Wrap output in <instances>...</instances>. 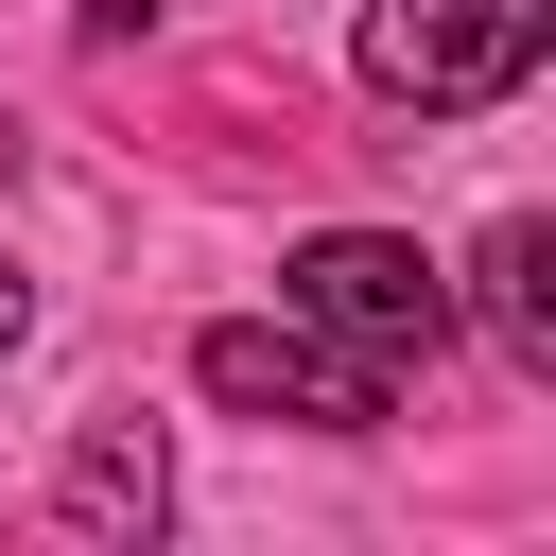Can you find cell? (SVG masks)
<instances>
[{"mask_svg":"<svg viewBox=\"0 0 556 556\" xmlns=\"http://www.w3.org/2000/svg\"><path fill=\"white\" fill-rule=\"evenodd\" d=\"M17 330H35V278H17V261H0V365H17Z\"/></svg>","mask_w":556,"mask_h":556,"instance_id":"8992f818","label":"cell"},{"mask_svg":"<svg viewBox=\"0 0 556 556\" xmlns=\"http://www.w3.org/2000/svg\"><path fill=\"white\" fill-rule=\"evenodd\" d=\"M278 313H313V330H330V348H365L382 382L452 348V278H434L400 226H313V243L278 261Z\"/></svg>","mask_w":556,"mask_h":556,"instance_id":"7a4b0ae2","label":"cell"},{"mask_svg":"<svg viewBox=\"0 0 556 556\" xmlns=\"http://www.w3.org/2000/svg\"><path fill=\"white\" fill-rule=\"evenodd\" d=\"M156 504H174L156 417H87V434H70V469H52V521H70V539H156Z\"/></svg>","mask_w":556,"mask_h":556,"instance_id":"277c9868","label":"cell"},{"mask_svg":"<svg viewBox=\"0 0 556 556\" xmlns=\"http://www.w3.org/2000/svg\"><path fill=\"white\" fill-rule=\"evenodd\" d=\"M539 52H556L539 0H365V87L417 104V122H469V104L539 87Z\"/></svg>","mask_w":556,"mask_h":556,"instance_id":"6da1fadb","label":"cell"},{"mask_svg":"<svg viewBox=\"0 0 556 556\" xmlns=\"http://www.w3.org/2000/svg\"><path fill=\"white\" fill-rule=\"evenodd\" d=\"M17 156H35V139H17V104H0V191H17Z\"/></svg>","mask_w":556,"mask_h":556,"instance_id":"52a82bcc","label":"cell"},{"mask_svg":"<svg viewBox=\"0 0 556 556\" xmlns=\"http://www.w3.org/2000/svg\"><path fill=\"white\" fill-rule=\"evenodd\" d=\"M469 278H486V330H504V365H556V226H539V208H504Z\"/></svg>","mask_w":556,"mask_h":556,"instance_id":"5b68a950","label":"cell"},{"mask_svg":"<svg viewBox=\"0 0 556 556\" xmlns=\"http://www.w3.org/2000/svg\"><path fill=\"white\" fill-rule=\"evenodd\" d=\"M191 382L226 417H261V434H382V365L330 348L313 313H208L191 330Z\"/></svg>","mask_w":556,"mask_h":556,"instance_id":"3957f363","label":"cell"}]
</instances>
